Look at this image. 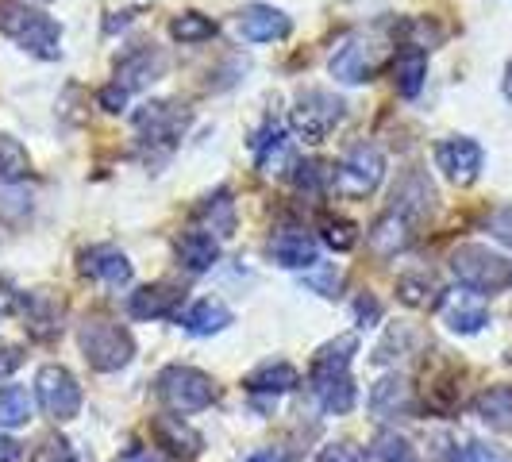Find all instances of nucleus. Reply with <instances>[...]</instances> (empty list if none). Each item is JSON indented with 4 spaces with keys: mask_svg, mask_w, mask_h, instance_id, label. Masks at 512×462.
I'll return each instance as SVG.
<instances>
[{
    "mask_svg": "<svg viewBox=\"0 0 512 462\" xmlns=\"http://www.w3.org/2000/svg\"><path fill=\"white\" fill-rule=\"evenodd\" d=\"M359 351V335H339L332 343H324L312 355V370H308V385L316 393V401L324 412L343 416L355 409V382H351V359Z\"/></svg>",
    "mask_w": 512,
    "mask_h": 462,
    "instance_id": "nucleus-1",
    "label": "nucleus"
},
{
    "mask_svg": "<svg viewBox=\"0 0 512 462\" xmlns=\"http://www.w3.org/2000/svg\"><path fill=\"white\" fill-rule=\"evenodd\" d=\"M0 35H8L20 51L35 54L43 62H54L62 54V27L54 24L47 12L27 8V4L0 8Z\"/></svg>",
    "mask_w": 512,
    "mask_h": 462,
    "instance_id": "nucleus-2",
    "label": "nucleus"
},
{
    "mask_svg": "<svg viewBox=\"0 0 512 462\" xmlns=\"http://www.w3.org/2000/svg\"><path fill=\"white\" fill-rule=\"evenodd\" d=\"M451 274L459 278L462 289L489 297L512 285V262L501 251H489L486 243H462L451 255Z\"/></svg>",
    "mask_w": 512,
    "mask_h": 462,
    "instance_id": "nucleus-3",
    "label": "nucleus"
},
{
    "mask_svg": "<svg viewBox=\"0 0 512 462\" xmlns=\"http://www.w3.org/2000/svg\"><path fill=\"white\" fill-rule=\"evenodd\" d=\"M77 347L85 362L101 374H112V370H124L131 359H135V339H131L128 328L104 320V316H93L77 328Z\"/></svg>",
    "mask_w": 512,
    "mask_h": 462,
    "instance_id": "nucleus-4",
    "label": "nucleus"
},
{
    "mask_svg": "<svg viewBox=\"0 0 512 462\" xmlns=\"http://www.w3.org/2000/svg\"><path fill=\"white\" fill-rule=\"evenodd\" d=\"M385 178V154L374 143H359L332 166V189L347 201L370 197Z\"/></svg>",
    "mask_w": 512,
    "mask_h": 462,
    "instance_id": "nucleus-5",
    "label": "nucleus"
},
{
    "mask_svg": "<svg viewBox=\"0 0 512 462\" xmlns=\"http://www.w3.org/2000/svg\"><path fill=\"white\" fill-rule=\"evenodd\" d=\"M347 116V104L339 101L328 89H305L293 112H289V124H293V135L305 139V143H324Z\"/></svg>",
    "mask_w": 512,
    "mask_h": 462,
    "instance_id": "nucleus-6",
    "label": "nucleus"
},
{
    "mask_svg": "<svg viewBox=\"0 0 512 462\" xmlns=\"http://www.w3.org/2000/svg\"><path fill=\"white\" fill-rule=\"evenodd\" d=\"M154 393L174 412H201L216 401V382L197 366H166L154 378Z\"/></svg>",
    "mask_w": 512,
    "mask_h": 462,
    "instance_id": "nucleus-7",
    "label": "nucleus"
},
{
    "mask_svg": "<svg viewBox=\"0 0 512 462\" xmlns=\"http://www.w3.org/2000/svg\"><path fill=\"white\" fill-rule=\"evenodd\" d=\"M382 43L366 31H355V35H343L339 47L328 58V70H332L335 81L343 85H362V81H374L378 66H382Z\"/></svg>",
    "mask_w": 512,
    "mask_h": 462,
    "instance_id": "nucleus-8",
    "label": "nucleus"
},
{
    "mask_svg": "<svg viewBox=\"0 0 512 462\" xmlns=\"http://www.w3.org/2000/svg\"><path fill=\"white\" fill-rule=\"evenodd\" d=\"M189 128V108L181 101H151L135 112V131L143 143L162 147V154H170L178 147V139Z\"/></svg>",
    "mask_w": 512,
    "mask_h": 462,
    "instance_id": "nucleus-9",
    "label": "nucleus"
},
{
    "mask_svg": "<svg viewBox=\"0 0 512 462\" xmlns=\"http://www.w3.org/2000/svg\"><path fill=\"white\" fill-rule=\"evenodd\" d=\"M35 397H39L43 412L58 424L74 420L81 412V385H77V378L66 366H54V362L35 374Z\"/></svg>",
    "mask_w": 512,
    "mask_h": 462,
    "instance_id": "nucleus-10",
    "label": "nucleus"
},
{
    "mask_svg": "<svg viewBox=\"0 0 512 462\" xmlns=\"http://www.w3.org/2000/svg\"><path fill=\"white\" fill-rule=\"evenodd\" d=\"M482 162H486L482 147H478L474 139H466V135H451V139L436 143V166L443 170V178L451 181V185H470V181H478Z\"/></svg>",
    "mask_w": 512,
    "mask_h": 462,
    "instance_id": "nucleus-11",
    "label": "nucleus"
},
{
    "mask_svg": "<svg viewBox=\"0 0 512 462\" xmlns=\"http://www.w3.org/2000/svg\"><path fill=\"white\" fill-rule=\"evenodd\" d=\"M24 328L31 339H54L62 332V320H66V301L54 293V289H31L24 301Z\"/></svg>",
    "mask_w": 512,
    "mask_h": 462,
    "instance_id": "nucleus-12",
    "label": "nucleus"
},
{
    "mask_svg": "<svg viewBox=\"0 0 512 462\" xmlns=\"http://www.w3.org/2000/svg\"><path fill=\"white\" fill-rule=\"evenodd\" d=\"M439 312H443V324L455 335H478L489 324L486 297L474 293V289H455V293H447Z\"/></svg>",
    "mask_w": 512,
    "mask_h": 462,
    "instance_id": "nucleus-13",
    "label": "nucleus"
},
{
    "mask_svg": "<svg viewBox=\"0 0 512 462\" xmlns=\"http://www.w3.org/2000/svg\"><path fill=\"white\" fill-rule=\"evenodd\" d=\"M432 208H436V185H432V178L424 170H409L405 178L393 185V208L389 212L405 216L409 224L432 216Z\"/></svg>",
    "mask_w": 512,
    "mask_h": 462,
    "instance_id": "nucleus-14",
    "label": "nucleus"
},
{
    "mask_svg": "<svg viewBox=\"0 0 512 462\" xmlns=\"http://www.w3.org/2000/svg\"><path fill=\"white\" fill-rule=\"evenodd\" d=\"M416 409V397H412V385L401 374H385L370 389V412L378 420H405Z\"/></svg>",
    "mask_w": 512,
    "mask_h": 462,
    "instance_id": "nucleus-15",
    "label": "nucleus"
},
{
    "mask_svg": "<svg viewBox=\"0 0 512 462\" xmlns=\"http://www.w3.org/2000/svg\"><path fill=\"white\" fill-rule=\"evenodd\" d=\"M81 274L85 278H97V282L112 285V289H120V285L131 282V262L128 255L120 251V247H108V243H101V247H89V251H81Z\"/></svg>",
    "mask_w": 512,
    "mask_h": 462,
    "instance_id": "nucleus-16",
    "label": "nucleus"
},
{
    "mask_svg": "<svg viewBox=\"0 0 512 462\" xmlns=\"http://www.w3.org/2000/svg\"><path fill=\"white\" fill-rule=\"evenodd\" d=\"M293 31L289 16L274 4H251L239 12V35L247 43H274V39H285Z\"/></svg>",
    "mask_w": 512,
    "mask_h": 462,
    "instance_id": "nucleus-17",
    "label": "nucleus"
},
{
    "mask_svg": "<svg viewBox=\"0 0 512 462\" xmlns=\"http://www.w3.org/2000/svg\"><path fill=\"white\" fill-rule=\"evenodd\" d=\"M270 258L285 266V270H312L316 262H320V243L301 228H289V231H278L274 239H270Z\"/></svg>",
    "mask_w": 512,
    "mask_h": 462,
    "instance_id": "nucleus-18",
    "label": "nucleus"
},
{
    "mask_svg": "<svg viewBox=\"0 0 512 462\" xmlns=\"http://www.w3.org/2000/svg\"><path fill=\"white\" fill-rule=\"evenodd\" d=\"M162 74H166V54L151 51V47H135L131 54L120 58V66H116V85L135 93V89H147V85L158 81Z\"/></svg>",
    "mask_w": 512,
    "mask_h": 462,
    "instance_id": "nucleus-19",
    "label": "nucleus"
},
{
    "mask_svg": "<svg viewBox=\"0 0 512 462\" xmlns=\"http://www.w3.org/2000/svg\"><path fill=\"white\" fill-rule=\"evenodd\" d=\"M128 312L135 320H166V316H181V289L158 282L135 289L128 301Z\"/></svg>",
    "mask_w": 512,
    "mask_h": 462,
    "instance_id": "nucleus-20",
    "label": "nucleus"
},
{
    "mask_svg": "<svg viewBox=\"0 0 512 462\" xmlns=\"http://www.w3.org/2000/svg\"><path fill=\"white\" fill-rule=\"evenodd\" d=\"M151 436L158 439V447H166V451H170V455H178V459H197V455H201V447H205L201 432H197V428H189L181 416H154Z\"/></svg>",
    "mask_w": 512,
    "mask_h": 462,
    "instance_id": "nucleus-21",
    "label": "nucleus"
},
{
    "mask_svg": "<svg viewBox=\"0 0 512 462\" xmlns=\"http://www.w3.org/2000/svg\"><path fill=\"white\" fill-rule=\"evenodd\" d=\"M255 151H258V170H262L266 178H282L289 170H297L293 139H289L282 128H270L266 135H258Z\"/></svg>",
    "mask_w": 512,
    "mask_h": 462,
    "instance_id": "nucleus-22",
    "label": "nucleus"
},
{
    "mask_svg": "<svg viewBox=\"0 0 512 462\" xmlns=\"http://www.w3.org/2000/svg\"><path fill=\"white\" fill-rule=\"evenodd\" d=\"M247 389L251 393H258V397H282V393H289V389H297L301 385V370L297 366H289V362H262L258 370H251L247 374Z\"/></svg>",
    "mask_w": 512,
    "mask_h": 462,
    "instance_id": "nucleus-23",
    "label": "nucleus"
},
{
    "mask_svg": "<svg viewBox=\"0 0 512 462\" xmlns=\"http://www.w3.org/2000/svg\"><path fill=\"white\" fill-rule=\"evenodd\" d=\"M366 243L378 258H393L397 251H405L412 243V224L397 212H385L374 228L366 231Z\"/></svg>",
    "mask_w": 512,
    "mask_h": 462,
    "instance_id": "nucleus-24",
    "label": "nucleus"
},
{
    "mask_svg": "<svg viewBox=\"0 0 512 462\" xmlns=\"http://www.w3.org/2000/svg\"><path fill=\"white\" fill-rule=\"evenodd\" d=\"M424 77H428V51L405 43L401 51L393 54V85H397V93L416 97L424 89Z\"/></svg>",
    "mask_w": 512,
    "mask_h": 462,
    "instance_id": "nucleus-25",
    "label": "nucleus"
},
{
    "mask_svg": "<svg viewBox=\"0 0 512 462\" xmlns=\"http://www.w3.org/2000/svg\"><path fill=\"white\" fill-rule=\"evenodd\" d=\"M178 324L189 335H220L231 324V308L212 301V297H201V301H193V305L181 312Z\"/></svg>",
    "mask_w": 512,
    "mask_h": 462,
    "instance_id": "nucleus-26",
    "label": "nucleus"
},
{
    "mask_svg": "<svg viewBox=\"0 0 512 462\" xmlns=\"http://www.w3.org/2000/svg\"><path fill=\"white\" fill-rule=\"evenodd\" d=\"M178 258L189 274H205L220 262V243H216V235L193 228L178 239Z\"/></svg>",
    "mask_w": 512,
    "mask_h": 462,
    "instance_id": "nucleus-27",
    "label": "nucleus"
},
{
    "mask_svg": "<svg viewBox=\"0 0 512 462\" xmlns=\"http://www.w3.org/2000/svg\"><path fill=\"white\" fill-rule=\"evenodd\" d=\"M197 220H201V231L216 235V239L235 235V201H231L228 189H216L212 197H205L197 205Z\"/></svg>",
    "mask_w": 512,
    "mask_h": 462,
    "instance_id": "nucleus-28",
    "label": "nucleus"
},
{
    "mask_svg": "<svg viewBox=\"0 0 512 462\" xmlns=\"http://www.w3.org/2000/svg\"><path fill=\"white\" fill-rule=\"evenodd\" d=\"M474 412L497 432H512V385H493L474 397Z\"/></svg>",
    "mask_w": 512,
    "mask_h": 462,
    "instance_id": "nucleus-29",
    "label": "nucleus"
},
{
    "mask_svg": "<svg viewBox=\"0 0 512 462\" xmlns=\"http://www.w3.org/2000/svg\"><path fill=\"white\" fill-rule=\"evenodd\" d=\"M397 297L409 308H439L443 305V289L428 274H405L397 282Z\"/></svg>",
    "mask_w": 512,
    "mask_h": 462,
    "instance_id": "nucleus-30",
    "label": "nucleus"
},
{
    "mask_svg": "<svg viewBox=\"0 0 512 462\" xmlns=\"http://www.w3.org/2000/svg\"><path fill=\"white\" fill-rule=\"evenodd\" d=\"M170 35L185 47H197V43H208L216 35V20L205 16V12H178L170 20Z\"/></svg>",
    "mask_w": 512,
    "mask_h": 462,
    "instance_id": "nucleus-31",
    "label": "nucleus"
},
{
    "mask_svg": "<svg viewBox=\"0 0 512 462\" xmlns=\"http://www.w3.org/2000/svg\"><path fill=\"white\" fill-rule=\"evenodd\" d=\"M27 170H31V158H27L24 143L12 139V135H0V185L24 181Z\"/></svg>",
    "mask_w": 512,
    "mask_h": 462,
    "instance_id": "nucleus-32",
    "label": "nucleus"
},
{
    "mask_svg": "<svg viewBox=\"0 0 512 462\" xmlns=\"http://www.w3.org/2000/svg\"><path fill=\"white\" fill-rule=\"evenodd\" d=\"M31 420V397L20 385H4L0 389V428H20Z\"/></svg>",
    "mask_w": 512,
    "mask_h": 462,
    "instance_id": "nucleus-33",
    "label": "nucleus"
},
{
    "mask_svg": "<svg viewBox=\"0 0 512 462\" xmlns=\"http://www.w3.org/2000/svg\"><path fill=\"white\" fill-rule=\"evenodd\" d=\"M370 455L378 462H416L412 459V443L397 432H378L370 443Z\"/></svg>",
    "mask_w": 512,
    "mask_h": 462,
    "instance_id": "nucleus-34",
    "label": "nucleus"
},
{
    "mask_svg": "<svg viewBox=\"0 0 512 462\" xmlns=\"http://www.w3.org/2000/svg\"><path fill=\"white\" fill-rule=\"evenodd\" d=\"M320 239H324L332 251H351V247H359V228H355L351 220L328 216V220L320 224Z\"/></svg>",
    "mask_w": 512,
    "mask_h": 462,
    "instance_id": "nucleus-35",
    "label": "nucleus"
},
{
    "mask_svg": "<svg viewBox=\"0 0 512 462\" xmlns=\"http://www.w3.org/2000/svg\"><path fill=\"white\" fill-rule=\"evenodd\" d=\"M305 285L308 289H316L320 297H339V289H343V274H339L335 266H320V262H316V266L305 274Z\"/></svg>",
    "mask_w": 512,
    "mask_h": 462,
    "instance_id": "nucleus-36",
    "label": "nucleus"
},
{
    "mask_svg": "<svg viewBox=\"0 0 512 462\" xmlns=\"http://www.w3.org/2000/svg\"><path fill=\"white\" fill-rule=\"evenodd\" d=\"M27 462H74V447L62 436H43L35 443V451H31Z\"/></svg>",
    "mask_w": 512,
    "mask_h": 462,
    "instance_id": "nucleus-37",
    "label": "nucleus"
},
{
    "mask_svg": "<svg viewBox=\"0 0 512 462\" xmlns=\"http://www.w3.org/2000/svg\"><path fill=\"white\" fill-rule=\"evenodd\" d=\"M447 462H505L493 447L478 443V439H466V443H455L447 451Z\"/></svg>",
    "mask_w": 512,
    "mask_h": 462,
    "instance_id": "nucleus-38",
    "label": "nucleus"
},
{
    "mask_svg": "<svg viewBox=\"0 0 512 462\" xmlns=\"http://www.w3.org/2000/svg\"><path fill=\"white\" fill-rule=\"evenodd\" d=\"M293 178H297L301 189H312V193L316 189H332V170L324 162H297V174Z\"/></svg>",
    "mask_w": 512,
    "mask_h": 462,
    "instance_id": "nucleus-39",
    "label": "nucleus"
},
{
    "mask_svg": "<svg viewBox=\"0 0 512 462\" xmlns=\"http://www.w3.org/2000/svg\"><path fill=\"white\" fill-rule=\"evenodd\" d=\"M316 462H362V447H355L351 439H339V443H328V447H320Z\"/></svg>",
    "mask_w": 512,
    "mask_h": 462,
    "instance_id": "nucleus-40",
    "label": "nucleus"
},
{
    "mask_svg": "<svg viewBox=\"0 0 512 462\" xmlns=\"http://www.w3.org/2000/svg\"><path fill=\"white\" fill-rule=\"evenodd\" d=\"M489 235L493 239H501V243H509L512 247V205H505V208H497L493 216H489Z\"/></svg>",
    "mask_w": 512,
    "mask_h": 462,
    "instance_id": "nucleus-41",
    "label": "nucleus"
},
{
    "mask_svg": "<svg viewBox=\"0 0 512 462\" xmlns=\"http://www.w3.org/2000/svg\"><path fill=\"white\" fill-rule=\"evenodd\" d=\"M20 362H24V351H20L16 343H8V339H0V378H8V374H16V370H20Z\"/></svg>",
    "mask_w": 512,
    "mask_h": 462,
    "instance_id": "nucleus-42",
    "label": "nucleus"
},
{
    "mask_svg": "<svg viewBox=\"0 0 512 462\" xmlns=\"http://www.w3.org/2000/svg\"><path fill=\"white\" fill-rule=\"evenodd\" d=\"M355 320H359V328L378 324V320H382V305H378L374 297H359V301H355Z\"/></svg>",
    "mask_w": 512,
    "mask_h": 462,
    "instance_id": "nucleus-43",
    "label": "nucleus"
},
{
    "mask_svg": "<svg viewBox=\"0 0 512 462\" xmlns=\"http://www.w3.org/2000/svg\"><path fill=\"white\" fill-rule=\"evenodd\" d=\"M128 89H120V85H116V81H112V85H108V89H101V108L104 112H124V108H128Z\"/></svg>",
    "mask_w": 512,
    "mask_h": 462,
    "instance_id": "nucleus-44",
    "label": "nucleus"
},
{
    "mask_svg": "<svg viewBox=\"0 0 512 462\" xmlns=\"http://www.w3.org/2000/svg\"><path fill=\"white\" fill-rule=\"evenodd\" d=\"M20 293H16V285L8 282V278H0V316H8V312H16L20 308Z\"/></svg>",
    "mask_w": 512,
    "mask_h": 462,
    "instance_id": "nucleus-45",
    "label": "nucleus"
},
{
    "mask_svg": "<svg viewBox=\"0 0 512 462\" xmlns=\"http://www.w3.org/2000/svg\"><path fill=\"white\" fill-rule=\"evenodd\" d=\"M20 455H24V451H20V443H16V439L0 436V462H20Z\"/></svg>",
    "mask_w": 512,
    "mask_h": 462,
    "instance_id": "nucleus-46",
    "label": "nucleus"
},
{
    "mask_svg": "<svg viewBox=\"0 0 512 462\" xmlns=\"http://www.w3.org/2000/svg\"><path fill=\"white\" fill-rule=\"evenodd\" d=\"M247 462H285V459L278 455V451H258V455H251Z\"/></svg>",
    "mask_w": 512,
    "mask_h": 462,
    "instance_id": "nucleus-47",
    "label": "nucleus"
},
{
    "mask_svg": "<svg viewBox=\"0 0 512 462\" xmlns=\"http://www.w3.org/2000/svg\"><path fill=\"white\" fill-rule=\"evenodd\" d=\"M120 462H147V455H139V451H128V455H124Z\"/></svg>",
    "mask_w": 512,
    "mask_h": 462,
    "instance_id": "nucleus-48",
    "label": "nucleus"
},
{
    "mask_svg": "<svg viewBox=\"0 0 512 462\" xmlns=\"http://www.w3.org/2000/svg\"><path fill=\"white\" fill-rule=\"evenodd\" d=\"M505 97H512V62H509V74H505Z\"/></svg>",
    "mask_w": 512,
    "mask_h": 462,
    "instance_id": "nucleus-49",
    "label": "nucleus"
},
{
    "mask_svg": "<svg viewBox=\"0 0 512 462\" xmlns=\"http://www.w3.org/2000/svg\"><path fill=\"white\" fill-rule=\"evenodd\" d=\"M509 362H512V351H509Z\"/></svg>",
    "mask_w": 512,
    "mask_h": 462,
    "instance_id": "nucleus-50",
    "label": "nucleus"
},
{
    "mask_svg": "<svg viewBox=\"0 0 512 462\" xmlns=\"http://www.w3.org/2000/svg\"><path fill=\"white\" fill-rule=\"evenodd\" d=\"M43 4H47V0H43Z\"/></svg>",
    "mask_w": 512,
    "mask_h": 462,
    "instance_id": "nucleus-51",
    "label": "nucleus"
}]
</instances>
